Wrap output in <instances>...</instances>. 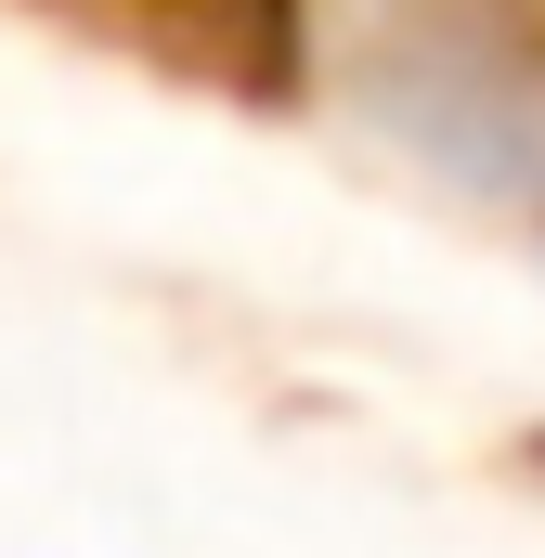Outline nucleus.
Instances as JSON below:
<instances>
[{
    "label": "nucleus",
    "instance_id": "1",
    "mask_svg": "<svg viewBox=\"0 0 545 558\" xmlns=\"http://www.w3.org/2000/svg\"><path fill=\"white\" fill-rule=\"evenodd\" d=\"M377 105L455 182H494V195L545 208V52L533 39H468V26L455 39H403L377 65Z\"/></svg>",
    "mask_w": 545,
    "mask_h": 558
},
{
    "label": "nucleus",
    "instance_id": "2",
    "mask_svg": "<svg viewBox=\"0 0 545 558\" xmlns=\"http://www.w3.org/2000/svg\"><path fill=\"white\" fill-rule=\"evenodd\" d=\"M92 13H143V39H169L182 65L286 78V0H92Z\"/></svg>",
    "mask_w": 545,
    "mask_h": 558
}]
</instances>
